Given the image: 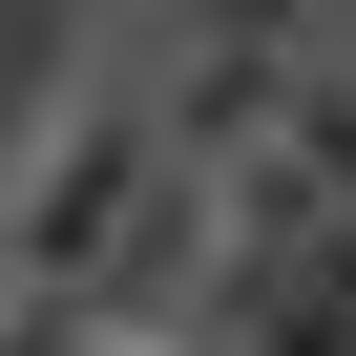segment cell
<instances>
[{"label": "cell", "instance_id": "obj_2", "mask_svg": "<svg viewBox=\"0 0 356 356\" xmlns=\"http://www.w3.org/2000/svg\"><path fill=\"white\" fill-rule=\"evenodd\" d=\"M314 0H147V63H314Z\"/></svg>", "mask_w": 356, "mask_h": 356}, {"label": "cell", "instance_id": "obj_3", "mask_svg": "<svg viewBox=\"0 0 356 356\" xmlns=\"http://www.w3.org/2000/svg\"><path fill=\"white\" fill-rule=\"evenodd\" d=\"M314 22H335V42H356V0H314Z\"/></svg>", "mask_w": 356, "mask_h": 356}, {"label": "cell", "instance_id": "obj_1", "mask_svg": "<svg viewBox=\"0 0 356 356\" xmlns=\"http://www.w3.org/2000/svg\"><path fill=\"white\" fill-rule=\"evenodd\" d=\"M147 189H168V126H147V84H84V105H63L22 168H0V293H84V314H105V273H126Z\"/></svg>", "mask_w": 356, "mask_h": 356}]
</instances>
